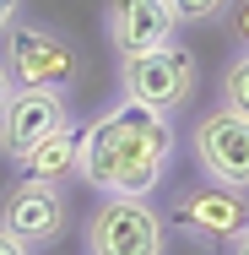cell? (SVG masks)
Wrapping results in <instances>:
<instances>
[{"label": "cell", "instance_id": "obj_7", "mask_svg": "<svg viewBox=\"0 0 249 255\" xmlns=\"http://www.w3.org/2000/svg\"><path fill=\"white\" fill-rule=\"evenodd\" d=\"M0 228L5 234H16L27 250H54L60 239H65V228H71V201H65V190L49 185V179H16V185H5V196H0Z\"/></svg>", "mask_w": 249, "mask_h": 255}, {"label": "cell", "instance_id": "obj_11", "mask_svg": "<svg viewBox=\"0 0 249 255\" xmlns=\"http://www.w3.org/2000/svg\"><path fill=\"white\" fill-rule=\"evenodd\" d=\"M217 103L249 120V49H239L233 60H228V65H222V82H217Z\"/></svg>", "mask_w": 249, "mask_h": 255}, {"label": "cell", "instance_id": "obj_14", "mask_svg": "<svg viewBox=\"0 0 249 255\" xmlns=\"http://www.w3.org/2000/svg\"><path fill=\"white\" fill-rule=\"evenodd\" d=\"M16 22H22V0H0V38H5Z\"/></svg>", "mask_w": 249, "mask_h": 255}, {"label": "cell", "instance_id": "obj_12", "mask_svg": "<svg viewBox=\"0 0 249 255\" xmlns=\"http://www.w3.org/2000/svg\"><path fill=\"white\" fill-rule=\"evenodd\" d=\"M168 5H173L179 27H206V22H222L233 0H168Z\"/></svg>", "mask_w": 249, "mask_h": 255}, {"label": "cell", "instance_id": "obj_15", "mask_svg": "<svg viewBox=\"0 0 249 255\" xmlns=\"http://www.w3.org/2000/svg\"><path fill=\"white\" fill-rule=\"evenodd\" d=\"M0 255H33V250H27L16 234H5V228H0Z\"/></svg>", "mask_w": 249, "mask_h": 255}, {"label": "cell", "instance_id": "obj_17", "mask_svg": "<svg viewBox=\"0 0 249 255\" xmlns=\"http://www.w3.org/2000/svg\"><path fill=\"white\" fill-rule=\"evenodd\" d=\"M228 255H249V228L239 234V239H233V245H228Z\"/></svg>", "mask_w": 249, "mask_h": 255}, {"label": "cell", "instance_id": "obj_13", "mask_svg": "<svg viewBox=\"0 0 249 255\" xmlns=\"http://www.w3.org/2000/svg\"><path fill=\"white\" fill-rule=\"evenodd\" d=\"M222 22H228V38H233V49H249V0H233Z\"/></svg>", "mask_w": 249, "mask_h": 255}, {"label": "cell", "instance_id": "obj_8", "mask_svg": "<svg viewBox=\"0 0 249 255\" xmlns=\"http://www.w3.org/2000/svg\"><path fill=\"white\" fill-rule=\"evenodd\" d=\"M71 125V103L65 93H49V87H16L5 109H0V152L5 163H22L49 130Z\"/></svg>", "mask_w": 249, "mask_h": 255}, {"label": "cell", "instance_id": "obj_5", "mask_svg": "<svg viewBox=\"0 0 249 255\" xmlns=\"http://www.w3.org/2000/svg\"><path fill=\"white\" fill-rule=\"evenodd\" d=\"M168 228H179V239H190L195 250H228L249 228V190L200 179L190 190H179V201L168 206Z\"/></svg>", "mask_w": 249, "mask_h": 255}, {"label": "cell", "instance_id": "obj_9", "mask_svg": "<svg viewBox=\"0 0 249 255\" xmlns=\"http://www.w3.org/2000/svg\"><path fill=\"white\" fill-rule=\"evenodd\" d=\"M103 33L119 54H141V49H157V44H173L179 22H173L168 0H108Z\"/></svg>", "mask_w": 249, "mask_h": 255}, {"label": "cell", "instance_id": "obj_4", "mask_svg": "<svg viewBox=\"0 0 249 255\" xmlns=\"http://www.w3.org/2000/svg\"><path fill=\"white\" fill-rule=\"evenodd\" d=\"M5 71H11V82L16 87H49V93H65V87H76V76H82V54L76 44L49 27V22H16L11 33H5Z\"/></svg>", "mask_w": 249, "mask_h": 255}, {"label": "cell", "instance_id": "obj_1", "mask_svg": "<svg viewBox=\"0 0 249 255\" xmlns=\"http://www.w3.org/2000/svg\"><path fill=\"white\" fill-rule=\"evenodd\" d=\"M179 152V125L157 109H141L130 98H114L82 125V168L98 196H152Z\"/></svg>", "mask_w": 249, "mask_h": 255}, {"label": "cell", "instance_id": "obj_6", "mask_svg": "<svg viewBox=\"0 0 249 255\" xmlns=\"http://www.w3.org/2000/svg\"><path fill=\"white\" fill-rule=\"evenodd\" d=\"M190 157H195L206 185L249 190V120L233 109H206L190 125Z\"/></svg>", "mask_w": 249, "mask_h": 255}, {"label": "cell", "instance_id": "obj_2", "mask_svg": "<svg viewBox=\"0 0 249 255\" xmlns=\"http://www.w3.org/2000/svg\"><path fill=\"white\" fill-rule=\"evenodd\" d=\"M200 87V60L190 44H157L141 54H119V98L157 109V114H179Z\"/></svg>", "mask_w": 249, "mask_h": 255}, {"label": "cell", "instance_id": "obj_16", "mask_svg": "<svg viewBox=\"0 0 249 255\" xmlns=\"http://www.w3.org/2000/svg\"><path fill=\"white\" fill-rule=\"evenodd\" d=\"M11 93H16V82H11V71H5V60H0V109H5Z\"/></svg>", "mask_w": 249, "mask_h": 255}, {"label": "cell", "instance_id": "obj_3", "mask_svg": "<svg viewBox=\"0 0 249 255\" xmlns=\"http://www.w3.org/2000/svg\"><path fill=\"white\" fill-rule=\"evenodd\" d=\"M168 212L147 196H103L82 223L87 255H168Z\"/></svg>", "mask_w": 249, "mask_h": 255}, {"label": "cell", "instance_id": "obj_10", "mask_svg": "<svg viewBox=\"0 0 249 255\" xmlns=\"http://www.w3.org/2000/svg\"><path fill=\"white\" fill-rule=\"evenodd\" d=\"M27 179H49V185H65V179H76V168H82V125L71 120V125H60L49 130L33 152L16 163Z\"/></svg>", "mask_w": 249, "mask_h": 255}]
</instances>
